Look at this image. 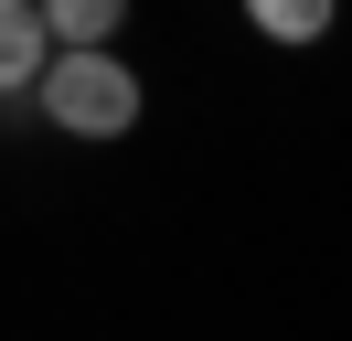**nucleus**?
<instances>
[{
	"label": "nucleus",
	"mask_w": 352,
	"mask_h": 341,
	"mask_svg": "<svg viewBox=\"0 0 352 341\" xmlns=\"http://www.w3.org/2000/svg\"><path fill=\"white\" fill-rule=\"evenodd\" d=\"M43 11L65 54H107V32H118V0H43Z\"/></svg>",
	"instance_id": "3"
},
{
	"label": "nucleus",
	"mask_w": 352,
	"mask_h": 341,
	"mask_svg": "<svg viewBox=\"0 0 352 341\" xmlns=\"http://www.w3.org/2000/svg\"><path fill=\"white\" fill-rule=\"evenodd\" d=\"M43 118L65 128V139H129L139 128V75L118 54H65L43 75Z\"/></svg>",
	"instance_id": "1"
},
{
	"label": "nucleus",
	"mask_w": 352,
	"mask_h": 341,
	"mask_svg": "<svg viewBox=\"0 0 352 341\" xmlns=\"http://www.w3.org/2000/svg\"><path fill=\"white\" fill-rule=\"evenodd\" d=\"M65 64V43H54V11L43 0H11L0 11V85H32L43 96V75Z\"/></svg>",
	"instance_id": "2"
},
{
	"label": "nucleus",
	"mask_w": 352,
	"mask_h": 341,
	"mask_svg": "<svg viewBox=\"0 0 352 341\" xmlns=\"http://www.w3.org/2000/svg\"><path fill=\"white\" fill-rule=\"evenodd\" d=\"M256 32H278V43H320V32H331V0H256Z\"/></svg>",
	"instance_id": "4"
}]
</instances>
